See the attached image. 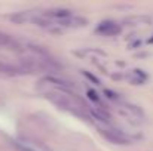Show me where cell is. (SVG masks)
<instances>
[{"instance_id": "6da1fadb", "label": "cell", "mask_w": 153, "mask_h": 151, "mask_svg": "<svg viewBox=\"0 0 153 151\" xmlns=\"http://www.w3.org/2000/svg\"><path fill=\"white\" fill-rule=\"evenodd\" d=\"M45 95H46V98L51 101L52 104H55L58 108H62V110H68V111H73L74 108V104L71 102V99L67 96V95H64V94H61L59 92V89H56V91H46L45 92Z\"/></svg>"}, {"instance_id": "7a4b0ae2", "label": "cell", "mask_w": 153, "mask_h": 151, "mask_svg": "<svg viewBox=\"0 0 153 151\" xmlns=\"http://www.w3.org/2000/svg\"><path fill=\"white\" fill-rule=\"evenodd\" d=\"M100 133L107 141H110L113 144H122V145L129 144V138L125 133H122L116 129H100Z\"/></svg>"}, {"instance_id": "3957f363", "label": "cell", "mask_w": 153, "mask_h": 151, "mask_svg": "<svg viewBox=\"0 0 153 151\" xmlns=\"http://www.w3.org/2000/svg\"><path fill=\"white\" fill-rule=\"evenodd\" d=\"M95 31L101 36H116L120 33V25L114 21H102L95 28Z\"/></svg>"}, {"instance_id": "277c9868", "label": "cell", "mask_w": 153, "mask_h": 151, "mask_svg": "<svg viewBox=\"0 0 153 151\" xmlns=\"http://www.w3.org/2000/svg\"><path fill=\"white\" fill-rule=\"evenodd\" d=\"M58 25L59 27H65V28H83V27L88 25V19L83 18V16H77V15L73 13L71 16L59 21Z\"/></svg>"}, {"instance_id": "5b68a950", "label": "cell", "mask_w": 153, "mask_h": 151, "mask_svg": "<svg viewBox=\"0 0 153 151\" xmlns=\"http://www.w3.org/2000/svg\"><path fill=\"white\" fill-rule=\"evenodd\" d=\"M0 73L4 74V76H10V77H16V76H22V74H25L19 65H13V64L1 62V61H0Z\"/></svg>"}, {"instance_id": "8992f818", "label": "cell", "mask_w": 153, "mask_h": 151, "mask_svg": "<svg viewBox=\"0 0 153 151\" xmlns=\"http://www.w3.org/2000/svg\"><path fill=\"white\" fill-rule=\"evenodd\" d=\"M71 15H73V12L70 9H65V7H53V9H49L45 13L46 18H53L58 22L62 21V19H65V18H68V16H71Z\"/></svg>"}, {"instance_id": "52a82bcc", "label": "cell", "mask_w": 153, "mask_h": 151, "mask_svg": "<svg viewBox=\"0 0 153 151\" xmlns=\"http://www.w3.org/2000/svg\"><path fill=\"white\" fill-rule=\"evenodd\" d=\"M16 145L21 148L22 151H48V148L42 144H37L36 142H30V141H16Z\"/></svg>"}, {"instance_id": "ba28073f", "label": "cell", "mask_w": 153, "mask_h": 151, "mask_svg": "<svg viewBox=\"0 0 153 151\" xmlns=\"http://www.w3.org/2000/svg\"><path fill=\"white\" fill-rule=\"evenodd\" d=\"M10 21L15 22V24H24V22H28V21H34V18H33L31 12L27 10V12H18V13L12 15Z\"/></svg>"}, {"instance_id": "9c48e42d", "label": "cell", "mask_w": 153, "mask_h": 151, "mask_svg": "<svg viewBox=\"0 0 153 151\" xmlns=\"http://www.w3.org/2000/svg\"><path fill=\"white\" fill-rule=\"evenodd\" d=\"M91 114L98 120V122H101V123H110L111 122V116L105 111V110H102V108H92L91 110Z\"/></svg>"}, {"instance_id": "30bf717a", "label": "cell", "mask_w": 153, "mask_h": 151, "mask_svg": "<svg viewBox=\"0 0 153 151\" xmlns=\"http://www.w3.org/2000/svg\"><path fill=\"white\" fill-rule=\"evenodd\" d=\"M129 80H131V83H134V85H143V83L147 80V74L143 73L141 70H134V71H131V74H129Z\"/></svg>"}, {"instance_id": "8fae6325", "label": "cell", "mask_w": 153, "mask_h": 151, "mask_svg": "<svg viewBox=\"0 0 153 151\" xmlns=\"http://www.w3.org/2000/svg\"><path fill=\"white\" fill-rule=\"evenodd\" d=\"M16 45V42L10 37V36H7L6 33H3V31H0V48H6V46H15Z\"/></svg>"}, {"instance_id": "7c38bea8", "label": "cell", "mask_w": 153, "mask_h": 151, "mask_svg": "<svg viewBox=\"0 0 153 151\" xmlns=\"http://www.w3.org/2000/svg\"><path fill=\"white\" fill-rule=\"evenodd\" d=\"M104 94H105V96H107L108 99H113V101H119L120 99L119 94H116V92H113V91H110V89H105V91H104Z\"/></svg>"}, {"instance_id": "4fadbf2b", "label": "cell", "mask_w": 153, "mask_h": 151, "mask_svg": "<svg viewBox=\"0 0 153 151\" xmlns=\"http://www.w3.org/2000/svg\"><path fill=\"white\" fill-rule=\"evenodd\" d=\"M88 96H89L92 101H95V102H100V96H98L94 91H88Z\"/></svg>"}, {"instance_id": "5bb4252c", "label": "cell", "mask_w": 153, "mask_h": 151, "mask_svg": "<svg viewBox=\"0 0 153 151\" xmlns=\"http://www.w3.org/2000/svg\"><path fill=\"white\" fill-rule=\"evenodd\" d=\"M83 74H85V76H86V77H89V79H91V80H92V82H94V83H97V85H98V83H100V82H98V79H95V77H94V76H92V74H89V73H86V71H83Z\"/></svg>"}, {"instance_id": "9a60e30c", "label": "cell", "mask_w": 153, "mask_h": 151, "mask_svg": "<svg viewBox=\"0 0 153 151\" xmlns=\"http://www.w3.org/2000/svg\"><path fill=\"white\" fill-rule=\"evenodd\" d=\"M149 42H150V43H153V37H152V39H150V40H149Z\"/></svg>"}]
</instances>
